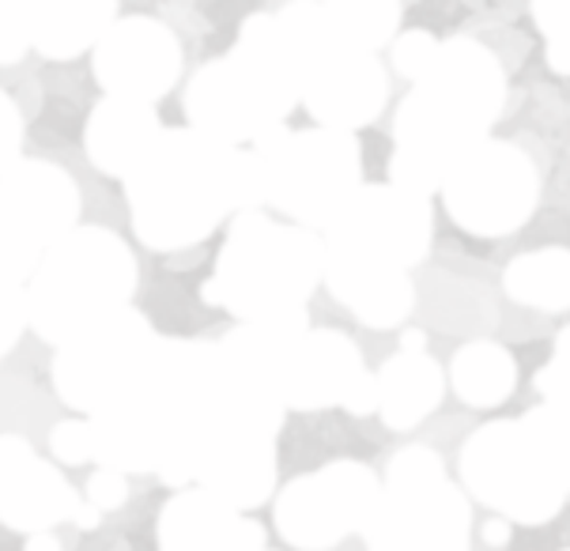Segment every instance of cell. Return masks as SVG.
Returning a JSON list of instances; mask_svg holds the SVG:
<instances>
[{
  "label": "cell",
  "instance_id": "obj_1",
  "mask_svg": "<svg viewBox=\"0 0 570 551\" xmlns=\"http://www.w3.org/2000/svg\"><path fill=\"white\" fill-rule=\"evenodd\" d=\"M144 110L132 102L125 106H106L99 114L95 110L91 121V159L102 163L106 170H125V163L144 159L151 151L148 132H140Z\"/></svg>",
  "mask_w": 570,
  "mask_h": 551
}]
</instances>
